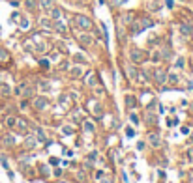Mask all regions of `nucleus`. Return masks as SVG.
<instances>
[{"label":"nucleus","instance_id":"5","mask_svg":"<svg viewBox=\"0 0 193 183\" xmlns=\"http://www.w3.org/2000/svg\"><path fill=\"white\" fill-rule=\"evenodd\" d=\"M2 60H8V52L0 49V62H2Z\"/></svg>","mask_w":193,"mask_h":183},{"label":"nucleus","instance_id":"3","mask_svg":"<svg viewBox=\"0 0 193 183\" xmlns=\"http://www.w3.org/2000/svg\"><path fill=\"white\" fill-rule=\"evenodd\" d=\"M4 144H8V146L13 144V137H11V135H6V137H4Z\"/></svg>","mask_w":193,"mask_h":183},{"label":"nucleus","instance_id":"4","mask_svg":"<svg viewBox=\"0 0 193 183\" xmlns=\"http://www.w3.org/2000/svg\"><path fill=\"white\" fill-rule=\"evenodd\" d=\"M0 92H2L4 95H8V94H9V88H8V84H2V88H0Z\"/></svg>","mask_w":193,"mask_h":183},{"label":"nucleus","instance_id":"2","mask_svg":"<svg viewBox=\"0 0 193 183\" xmlns=\"http://www.w3.org/2000/svg\"><path fill=\"white\" fill-rule=\"evenodd\" d=\"M36 107H38V108H45V107H47V99H38Z\"/></svg>","mask_w":193,"mask_h":183},{"label":"nucleus","instance_id":"6","mask_svg":"<svg viewBox=\"0 0 193 183\" xmlns=\"http://www.w3.org/2000/svg\"><path fill=\"white\" fill-rule=\"evenodd\" d=\"M126 135H128V137H133V135H135V131H133V129H131V127H130V129H128V133H126Z\"/></svg>","mask_w":193,"mask_h":183},{"label":"nucleus","instance_id":"1","mask_svg":"<svg viewBox=\"0 0 193 183\" xmlns=\"http://www.w3.org/2000/svg\"><path fill=\"white\" fill-rule=\"evenodd\" d=\"M75 21H77V24H79L81 28H90V26H92V22H90L86 17H81V15H77V17H75Z\"/></svg>","mask_w":193,"mask_h":183},{"label":"nucleus","instance_id":"7","mask_svg":"<svg viewBox=\"0 0 193 183\" xmlns=\"http://www.w3.org/2000/svg\"><path fill=\"white\" fill-rule=\"evenodd\" d=\"M51 165H58V159H56V157H51Z\"/></svg>","mask_w":193,"mask_h":183}]
</instances>
